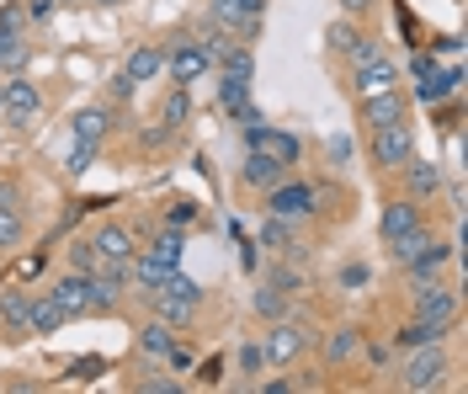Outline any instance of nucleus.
I'll use <instances>...</instances> for the list:
<instances>
[{
  "label": "nucleus",
  "instance_id": "423d86ee",
  "mask_svg": "<svg viewBox=\"0 0 468 394\" xmlns=\"http://www.w3.org/2000/svg\"><path fill=\"white\" fill-rule=\"evenodd\" d=\"M261 346H266V363L288 367V363H298V357H303V346H309V331H303L298 320H288V314H282V320L266 331Z\"/></svg>",
  "mask_w": 468,
  "mask_h": 394
},
{
  "label": "nucleus",
  "instance_id": "a19ab883",
  "mask_svg": "<svg viewBox=\"0 0 468 394\" xmlns=\"http://www.w3.org/2000/svg\"><path fill=\"white\" fill-rule=\"evenodd\" d=\"M107 373V357H75L69 363V378H101Z\"/></svg>",
  "mask_w": 468,
  "mask_h": 394
},
{
  "label": "nucleus",
  "instance_id": "de8ad7c7",
  "mask_svg": "<svg viewBox=\"0 0 468 394\" xmlns=\"http://www.w3.org/2000/svg\"><path fill=\"white\" fill-rule=\"evenodd\" d=\"M139 394H176V378H139Z\"/></svg>",
  "mask_w": 468,
  "mask_h": 394
},
{
  "label": "nucleus",
  "instance_id": "412c9836",
  "mask_svg": "<svg viewBox=\"0 0 468 394\" xmlns=\"http://www.w3.org/2000/svg\"><path fill=\"white\" fill-rule=\"evenodd\" d=\"M107 128H112V112H107V107H80L75 122H69V133H75V139H86V144H101V139H107Z\"/></svg>",
  "mask_w": 468,
  "mask_h": 394
},
{
  "label": "nucleus",
  "instance_id": "2f4dec72",
  "mask_svg": "<svg viewBox=\"0 0 468 394\" xmlns=\"http://www.w3.org/2000/svg\"><path fill=\"white\" fill-rule=\"evenodd\" d=\"M160 118H165V128H181V122L192 118V96H186V86H176V91L165 96V107H160Z\"/></svg>",
  "mask_w": 468,
  "mask_h": 394
},
{
  "label": "nucleus",
  "instance_id": "f03ea898",
  "mask_svg": "<svg viewBox=\"0 0 468 394\" xmlns=\"http://www.w3.org/2000/svg\"><path fill=\"white\" fill-rule=\"evenodd\" d=\"M441 373H447V352H441V341H426V346H410V363L399 373V384L410 394H426L441 384Z\"/></svg>",
  "mask_w": 468,
  "mask_h": 394
},
{
  "label": "nucleus",
  "instance_id": "f8f14e48",
  "mask_svg": "<svg viewBox=\"0 0 468 394\" xmlns=\"http://www.w3.org/2000/svg\"><path fill=\"white\" fill-rule=\"evenodd\" d=\"M288 176L271 154H261V150H245V165H239V182L250 186V192H266V186H277Z\"/></svg>",
  "mask_w": 468,
  "mask_h": 394
},
{
  "label": "nucleus",
  "instance_id": "e433bc0d",
  "mask_svg": "<svg viewBox=\"0 0 468 394\" xmlns=\"http://www.w3.org/2000/svg\"><path fill=\"white\" fill-rule=\"evenodd\" d=\"M367 59H383V43H373V37H356L346 48V64L356 69V64H367Z\"/></svg>",
  "mask_w": 468,
  "mask_h": 394
},
{
  "label": "nucleus",
  "instance_id": "9b49d317",
  "mask_svg": "<svg viewBox=\"0 0 468 394\" xmlns=\"http://www.w3.org/2000/svg\"><path fill=\"white\" fill-rule=\"evenodd\" d=\"M207 64H213V54H207L203 43H192V48H176V54H165V69H171L176 86H192V80H203Z\"/></svg>",
  "mask_w": 468,
  "mask_h": 394
},
{
  "label": "nucleus",
  "instance_id": "f3484780",
  "mask_svg": "<svg viewBox=\"0 0 468 394\" xmlns=\"http://www.w3.org/2000/svg\"><path fill=\"white\" fill-rule=\"evenodd\" d=\"M27 314H32V299L22 288H5L0 293V331L5 335H27Z\"/></svg>",
  "mask_w": 468,
  "mask_h": 394
},
{
  "label": "nucleus",
  "instance_id": "c03bdc74",
  "mask_svg": "<svg viewBox=\"0 0 468 394\" xmlns=\"http://www.w3.org/2000/svg\"><path fill=\"white\" fill-rule=\"evenodd\" d=\"M271 288H282V293H298V288H303V277L292 272V267H277V272H271Z\"/></svg>",
  "mask_w": 468,
  "mask_h": 394
},
{
  "label": "nucleus",
  "instance_id": "8fccbe9b",
  "mask_svg": "<svg viewBox=\"0 0 468 394\" xmlns=\"http://www.w3.org/2000/svg\"><path fill=\"white\" fill-rule=\"evenodd\" d=\"M341 5H346V11H362V5H367V0H341Z\"/></svg>",
  "mask_w": 468,
  "mask_h": 394
},
{
  "label": "nucleus",
  "instance_id": "5701e85b",
  "mask_svg": "<svg viewBox=\"0 0 468 394\" xmlns=\"http://www.w3.org/2000/svg\"><path fill=\"white\" fill-rule=\"evenodd\" d=\"M176 346V325L171 320H149L144 331H139V352L154 357V363H165V352Z\"/></svg>",
  "mask_w": 468,
  "mask_h": 394
},
{
  "label": "nucleus",
  "instance_id": "603ef678",
  "mask_svg": "<svg viewBox=\"0 0 468 394\" xmlns=\"http://www.w3.org/2000/svg\"><path fill=\"white\" fill-rule=\"evenodd\" d=\"M96 5H122V0H96Z\"/></svg>",
  "mask_w": 468,
  "mask_h": 394
},
{
  "label": "nucleus",
  "instance_id": "6e6552de",
  "mask_svg": "<svg viewBox=\"0 0 468 394\" xmlns=\"http://www.w3.org/2000/svg\"><path fill=\"white\" fill-rule=\"evenodd\" d=\"M415 314L452 325V320H458V293H452L441 277H426V282H415Z\"/></svg>",
  "mask_w": 468,
  "mask_h": 394
},
{
  "label": "nucleus",
  "instance_id": "f704fd0d",
  "mask_svg": "<svg viewBox=\"0 0 468 394\" xmlns=\"http://www.w3.org/2000/svg\"><path fill=\"white\" fill-rule=\"evenodd\" d=\"M96 267H101V256H96V245L90 240L69 245V272H96Z\"/></svg>",
  "mask_w": 468,
  "mask_h": 394
},
{
  "label": "nucleus",
  "instance_id": "1a4fd4ad",
  "mask_svg": "<svg viewBox=\"0 0 468 394\" xmlns=\"http://www.w3.org/2000/svg\"><path fill=\"white\" fill-rule=\"evenodd\" d=\"M90 245H96V256H101V267H112V272H122L139 250H133V229L128 224H101L96 235H90Z\"/></svg>",
  "mask_w": 468,
  "mask_h": 394
},
{
  "label": "nucleus",
  "instance_id": "473e14b6",
  "mask_svg": "<svg viewBox=\"0 0 468 394\" xmlns=\"http://www.w3.org/2000/svg\"><path fill=\"white\" fill-rule=\"evenodd\" d=\"M96 150H101V144H86V139H75V144H69V154H64V171H69V176H86L90 165H96Z\"/></svg>",
  "mask_w": 468,
  "mask_h": 394
},
{
  "label": "nucleus",
  "instance_id": "393cba45",
  "mask_svg": "<svg viewBox=\"0 0 468 394\" xmlns=\"http://www.w3.org/2000/svg\"><path fill=\"white\" fill-rule=\"evenodd\" d=\"M356 352H362V331H356V325H341V331H330V341H324V363H330V367L351 363Z\"/></svg>",
  "mask_w": 468,
  "mask_h": 394
},
{
  "label": "nucleus",
  "instance_id": "dca6fc26",
  "mask_svg": "<svg viewBox=\"0 0 468 394\" xmlns=\"http://www.w3.org/2000/svg\"><path fill=\"white\" fill-rule=\"evenodd\" d=\"M415 224H420V203H415V197H399V203H388V208H383L378 235H383V240H399V235L415 229Z\"/></svg>",
  "mask_w": 468,
  "mask_h": 394
},
{
  "label": "nucleus",
  "instance_id": "20e7f679",
  "mask_svg": "<svg viewBox=\"0 0 468 394\" xmlns=\"http://www.w3.org/2000/svg\"><path fill=\"white\" fill-rule=\"evenodd\" d=\"M314 197H320V186H314V182H277V186H266V213H282V218H309V213L320 208Z\"/></svg>",
  "mask_w": 468,
  "mask_h": 394
},
{
  "label": "nucleus",
  "instance_id": "c756f323",
  "mask_svg": "<svg viewBox=\"0 0 468 394\" xmlns=\"http://www.w3.org/2000/svg\"><path fill=\"white\" fill-rule=\"evenodd\" d=\"M388 245H394V261H399V267H410V261L431 245V229H426V224H415V229H405L399 240H388Z\"/></svg>",
  "mask_w": 468,
  "mask_h": 394
},
{
  "label": "nucleus",
  "instance_id": "49530a36",
  "mask_svg": "<svg viewBox=\"0 0 468 394\" xmlns=\"http://www.w3.org/2000/svg\"><path fill=\"white\" fill-rule=\"evenodd\" d=\"M165 363H171V367H176V373H186V367L197 363V357H192V352H186V346H181V341H176L171 352H165Z\"/></svg>",
  "mask_w": 468,
  "mask_h": 394
},
{
  "label": "nucleus",
  "instance_id": "2eb2a0df",
  "mask_svg": "<svg viewBox=\"0 0 468 394\" xmlns=\"http://www.w3.org/2000/svg\"><path fill=\"white\" fill-rule=\"evenodd\" d=\"M405 118V96L399 91H383V96H362V122L367 128H388V122Z\"/></svg>",
  "mask_w": 468,
  "mask_h": 394
},
{
  "label": "nucleus",
  "instance_id": "79ce46f5",
  "mask_svg": "<svg viewBox=\"0 0 468 394\" xmlns=\"http://www.w3.org/2000/svg\"><path fill=\"white\" fill-rule=\"evenodd\" d=\"M54 11H58V0H27V22H32V27L54 22Z\"/></svg>",
  "mask_w": 468,
  "mask_h": 394
},
{
  "label": "nucleus",
  "instance_id": "bb28decb",
  "mask_svg": "<svg viewBox=\"0 0 468 394\" xmlns=\"http://www.w3.org/2000/svg\"><path fill=\"white\" fill-rule=\"evenodd\" d=\"M165 272H171V267H160V261H149V256H133V261L122 267V277H128L139 293H154V288L165 282Z\"/></svg>",
  "mask_w": 468,
  "mask_h": 394
},
{
  "label": "nucleus",
  "instance_id": "a18cd8bd",
  "mask_svg": "<svg viewBox=\"0 0 468 394\" xmlns=\"http://www.w3.org/2000/svg\"><path fill=\"white\" fill-rule=\"evenodd\" d=\"M192 367H197L203 384H218V378H224V357H203V363H192Z\"/></svg>",
  "mask_w": 468,
  "mask_h": 394
},
{
  "label": "nucleus",
  "instance_id": "4c0bfd02",
  "mask_svg": "<svg viewBox=\"0 0 468 394\" xmlns=\"http://www.w3.org/2000/svg\"><path fill=\"white\" fill-rule=\"evenodd\" d=\"M197 218V203H186V197H176L171 208H165V229H186Z\"/></svg>",
  "mask_w": 468,
  "mask_h": 394
},
{
  "label": "nucleus",
  "instance_id": "f257e3e1",
  "mask_svg": "<svg viewBox=\"0 0 468 394\" xmlns=\"http://www.w3.org/2000/svg\"><path fill=\"white\" fill-rule=\"evenodd\" d=\"M144 299L154 303V314H160V320H171V325H192V314H197V303H203V288L181 272V267H171L165 282H160L154 293H144Z\"/></svg>",
  "mask_w": 468,
  "mask_h": 394
},
{
  "label": "nucleus",
  "instance_id": "7ed1b4c3",
  "mask_svg": "<svg viewBox=\"0 0 468 394\" xmlns=\"http://www.w3.org/2000/svg\"><path fill=\"white\" fill-rule=\"evenodd\" d=\"M245 150H261L271 154L282 171H298V160H303V144L292 139V133H282V128H266V122H245Z\"/></svg>",
  "mask_w": 468,
  "mask_h": 394
},
{
  "label": "nucleus",
  "instance_id": "4be33fe9",
  "mask_svg": "<svg viewBox=\"0 0 468 394\" xmlns=\"http://www.w3.org/2000/svg\"><path fill=\"white\" fill-rule=\"evenodd\" d=\"M149 261H160V267H181V256H186V235L181 229H160L154 240L144 245Z\"/></svg>",
  "mask_w": 468,
  "mask_h": 394
},
{
  "label": "nucleus",
  "instance_id": "a878e982",
  "mask_svg": "<svg viewBox=\"0 0 468 394\" xmlns=\"http://www.w3.org/2000/svg\"><path fill=\"white\" fill-rule=\"evenodd\" d=\"M447 331H452V325H441V320H420V314H415V320H410L405 331L394 335V346H426V341H447Z\"/></svg>",
  "mask_w": 468,
  "mask_h": 394
},
{
  "label": "nucleus",
  "instance_id": "39448f33",
  "mask_svg": "<svg viewBox=\"0 0 468 394\" xmlns=\"http://www.w3.org/2000/svg\"><path fill=\"white\" fill-rule=\"evenodd\" d=\"M410 154H415V133H410V122H388V128H373V160H378L383 171H399Z\"/></svg>",
  "mask_w": 468,
  "mask_h": 394
},
{
  "label": "nucleus",
  "instance_id": "aec40b11",
  "mask_svg": "<svg viewBox=\"0 0 468 394\" xmlns=\"http://www.w3.org/2000/svg\"><path fill=\"white\" fill-rule=\"evenodd\" d=\"M122 75H128L133 86H144V80H154V75H165V48H133L128 64H122Z\"/></svg>",
  "mask_w": 468,
  "mask_h": 394
},
{
  "label": "nucleus",
  "instance_id": "c9c22d12",
  "mask_svg": "<svg viewBox=\"0 0 468 394\" xmlns=\"http://www.w3.org/2000/svg\"><path fill=\"white\" fill-rule=\"evenodd\" d=\"M324 165H335V171L351 165V139L346 133H330V139H324Z\"/></svg>",
  "mask_w": 468,
  "mask_h": 394
},
{
  "label": "nucleus",
  "instance_id": "6ab92c4d",
  "mask_svg": "<svg viewBox=\"0 0 468 394\" xmlns=\"http://www.w3.org/2000/svg\"><path fill=\"white\" fill-rule=\"evenodd\" d=\"M48 299L75 320V314H86V272H69V277H58L54 288H48Z\"/></svg>",
  "mask_w": 468,
  "mask_h": 394
},
{
  "label": "nucleus",
  "instance_id": "cd10ccee",
  "mask_svg": "<svg viewBox=\"0 0 468 394\" xmlns=\"http://www.w3.org/2000/svg\"><path fill=\"white\" fill-rule=\"evenodd\" d=\"M69 314L58 309L54 299H32V314H27V335H48V331H58Z\"/></svg>",
  "mask_w": 468,
  "mask_h": 394
},
{
  "label": "nucleus",
  "instance_id": "9d476101",
  "mask_svg": "<svg viewBox=\"0 0 468 394\" xmlns=\"http://www.w3.org/2000/svg\"><path fill=\"white\" fill-rule=\"evenodd\" d=\"M351 86H356V96H383V91H399V64L388 59H367L351 69Z\"/></svg>",
  "mask_w": 468,
  "mask_h": 394
},
{
  "label": "nucleus",
  "instance_id": "09e8293b",
  "mask_svg": "<svg viewBox=\"0 0 468 394\" xmlns=\"http://www.w3.org/2000/svg\"><path fill=\"white\" fill-rule=\"evenodd\" d=\"M11 203H16V186H11V182H0V208H11Z\"/></svg>",
  "mask_w": 468,
  "mask_h": 394
},
{
  "label": "nucleus",
  "instance_id": "3c124183",
  "mask_svg": "<svg viewBox=\"0 0 468 394\" xmlns=\"http://www.w3.org/2000/svg\"><path fill=\"white\" fill-rule=\"evenodd\" d=\"M245 5H250V11H266V0H245Z\"/></svg>",
  "mask_w": 468,
  "mask_h": 394
},
{
  "label": "nucleus",
  "instance_id": "ddd939ff",
  "mask_svg": "<svg viewBox=\"0 0 468 394\" xmlns=\"http://www.w3.org/2000/svg\"><path fill=\"white\" fill-rule=\"evenodd\" d=\"M399 171H405V186H410V197H415V203L441 192V165H437V160H415V154H410Z\"/></svg>",
  "mask_w": 468,
  "mask_h": 394
},
{
  "label": "nucleus",
  "instance_id": "0eeeda50",
  "mask_svg": "<svg viewBox=\"0 0 468 394\" xmlns=\"http://www.w3.org/2000/svg\"><path fill=\"white\" fill-rule=\"evenodd\" d=\"M0 112H5V122H16V128H27V122H37V112H43V96H37V86L32 80H5L0 86Z\"/></svg>",
  "mask_w": 468,
  "mask_h": 394
},
{
  "label": "nucleus",
  "instance_id": "72a5a7b5",
  "mask_svg": "<svg viewBox=\"0 0 468 394\" xmlns=\"http://www.w3.org/2000/svg\"><path fill=\"white\" fill-rule=\"evenodd\" d=\"M245 16H250V5H245V0H213V22H218V27L239 32V22H245Z\"/></svg>",
  "mask_w": 468,
  "mask_h": 394
},
{
  "label": "nucleus",
  "instance_id": "4468645a",
  "mask_svg": "<svg viewBox=\"0 0 468 394\" xmlns=\"http://www.w3.org/2000/svg\"><path fill=\"white\" fill-rule=\"evenodd\" d=\"M218 112H224V118H239V122L261 118V112H256V101H250V86H245V80H218Z\"/></svg>",
  "mask_w": 468,
  "mask_h": 394
},
{
  "label": "nucleus",
  "instance_id": "ea45409f",
  "mask_svg": "<svg viewBox=\"0 0 468 394\" xmlns=\"http://www.w3.org/2000/svg\"><path fill=\"white\" fill-rule=\"evenodd\" d=\"M367 282H373V272H367L362 261H351V267H341V288H346V293H356V288H367Z\"/></svg>",
  "mask_w": 468,
  "mask_h": 394
},
{
  "label": "nucleus",
  "instance_id": "c85d7f7f",
  "mask_svg": "<svg viewBox=\"0 0 468 394\" xmlns=\"http://www.w3.org/2000/svg\"><path fill=\"white\" fill-rule=\"evenodd\" d=\"M22 235H27L22 208H16V203H11V208H0V256H11V250L22 245Z\"/></svg>",
  "mask_w": 468,
  "mask_h": 394
},
{
  "label": "nucleus",
  "instance_id": "7c9ffc66",
  "mask_svg": "<svg viewBox=\"0 0 468 394\" xmlns=\"http://www.w3.org/2000/svg\"><path fill=\"white\" fill-rule=\"evenodd\" d=\"M256 314H266V320H282L288 314V303H292V293H282V288H256Z\"/></svg>",
  "mask_w": 468,
  "mask_h": 394
},
{
  "label": "nucleus",
  "instance_id": "37998d69",
  "mask_svg": "<svg viewBox=\"0 0 468 394\" xmlns=\"http://www.w3.org/2000/svg\"><path fill=\"white\" fill-rule=\"evenodd\" d=\"M351 43H356V27H351V22H335V27H330V48H335V54H346Z\"/></svg>",
  "mask_w": 468,
  "mask_h": 394
},
{
  "label": "nucleus",
  "instance_id": "a211bd4d",
  "mask_svg": "<svg viewBox=\"0 0 468 394\" xmlns=\"http://www.w3.org/2000/svg\"><path fill=\"white\" fill-rule=\"evenodd\" d=\"M218 69H224V80H256V54H250V43H224L218 48Z\"/></svg>",
  "mask_w": 468,
  "mask_h": 394
},
{
  "label": "nucleus",
  "instance_id": "58836bf2",
  "mask_svg": "<svg viewBox=\"0 0 468 394\" xmlns=\"http://www.w3.org/2000/svg\"><path fill=\"white\" fill-rule=\"evenodd\" d=\"M266 367V346L261 341H245V346H239V373H261Z\"/></svg>",
  "mask_w": 468,
  "mask_h": 394
},
{
  "label": "nucleus",
  "instance_id": "b1692460",
  "mask_svg": "<svg viewBox=\"0 0 468 394\" xmlns=\"http://www.w3.org/2000/svg\"><path fill=\"white\" fill-rule=\"evenodd\" d=\"M261 245L282 250V256L303 250V245H298V235H292V218H282V213H266V218H261Z\"/></svg>",
  "mask_w": 468,
  "mask_h": 394
}]
</instances>
